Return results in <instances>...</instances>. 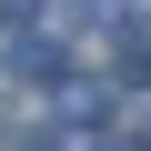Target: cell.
<instances>
[{"mask_svg":"<svg viewBox=\"0 0 151 151\" xmlns=\"http://www.w3.org/2000/svg\"><path fill=\"white\" fill-rule=\"evenodd\" d=\"M10 70H20V81H60V91H70V60H60V40H40V30L10 40Z\"/></svg>","mask_w":151,"mask_h":151,"instance_id":"obj_1","label":"cell"},{"mask_svg":"<svg viewBox=\"0 0 151 151\" xmlns=\"http://www.w3.org/2000/svg\"><path fill=\"white\" fill-rule=\"evenodd\" d=\"M60 10H81V30H91V20H111V10H121V0H60Z\"/></svg>","mask_w":151,"mask_h":151,"instance_id":"obj_2","label":"cell"},{"mask_svg":"<svg viewBox=\"0 0 151 151\" xmlns=\"http://www.w3.org/2000/svg\"><path fill=\"white\" fill-rule=\"evenodd\" d=\"M30 10H40V0H0V30H30Z\"/></svg>","mask_w":151,"mask_h":151,"instance_id":"obj_3","label":"cell"},{"mask_svg":"<svg viewBox=\"0 0 151 151\" xmlns=\"http://www.w3.org/2000/svg\"><path fill=\"white\" fill-rule=\"evenodd\" d=\"M30 151H60V141H50V131H40V141H30Z\"/></svg>","mask_w":151,"mask_h":151,"instance_id":"obj_4","label":"cell"},{"mask_svg":"<svg viewBox=\"0 0 151 151\" xmlns=\"http://www.w3.org/2000/svg\"><path fill=\"white\" fill-rule=\"evenodd\" d=\"M101 151H141V141H101Z\"/></svg>","mask_w":151,"mask_h":151,"instance_id":"obj_5","label":"cell"}]
</instances>
